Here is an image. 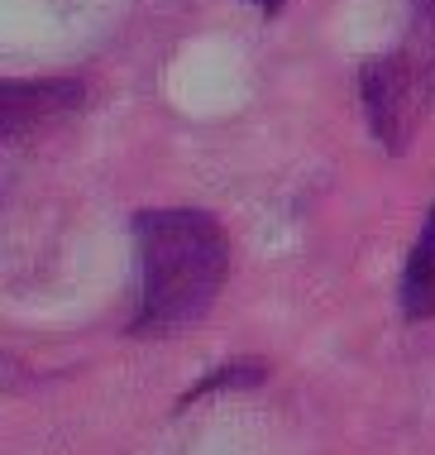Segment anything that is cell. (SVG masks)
Segmentation results:
<instances>
[{
  "mask_svg": "<svg viewBox=\"0 0 435 455\" xmlns=\"http://www.w3.org/2000/svg\"><path fill=\"white\" fill-rule=\"evenodd\" d=\"M139 254V307L130 336L172 340L206 322L230 274V235L202 206H154L134 212Z\"/></svg>",
  "mask_w": 435,
  "mask_h": 455,
  "instance_id": "6da1fadb",
  "label": "cell"
},
{
  "mask_svg": "<svg viewBox=\"0 0 435 455\" xmlns=\"http://www.w3.org/2000/svg\"><path fill=\"white\" fill-rule=\"evenodd\" d=\"M359 101H364L373 140L388 154H407L421 120L435 106V0H412L407 34L388 53H378L359 72Z\"/></svg>",
  "mask_w": 435,
  "mask_h": 455,
  "instance_id": "7a4b0ae2",
  "label": "cell"
},
{
  "mask_svg": "<svg viewBox=\"0 0 435 455\" xmlns=\"http://www.w3.org/2000/svg\"><path fill=\"white\" fill-rule=\"evenodd\" d=\"M82 101H86L82 82H62V77L5 82V87H0V120H5V140H20V134L58 125V120H67L72 110H82Z\"/></svg>",
  "mask_w": 435,
  "mask_h": 455,
  "instance_id": "3957f363",
  "label": "cell"
},
{
  "mask_svg": "<svg viewBox=\"0 0 435 455\" xmlns=\"http://www.w3.org/2000/svg\"><path fill=\"white\" fill-rule=\"evenodd\" d=\"M402 316L407 322H431L435 316V206L426 212V226H421L402 268Z\"/></svg>",
  "mask_w": 435,
  "mask_h": 455,
  "instance_id": "277c9868",
  "label": "cell"
},
{
  "mask_svg": "<svg viewBox=\"0 0 435 455\" xmlns=\"http://www.w3.org/2000/svg\"><path fill=\"white\" fill-rule=\"evenodd\" d=\"M268 379V364L258 360V355H240V360L210 369V374L202 379V384H192L182 393V408H192V403H202L206 393H244V388H258Z\"/></svg>",
  "mask_w": 435,
  "mask_h": 455,
  "instance_id": "5b68a950",
  "label": "cell"
},
{
  "mask_svg": "<svg viewBox=\"0 0 435 455\" xmlns=\"http://www.w3.org/2000/svg\"><path fill=\"white\" fill-rule=\"evenodd\" d=\"M249 5H254V10H258V15H278V10H282V5H288V0H249Z\"/></svg>",
  "mask_w": 435,
  "mask_h": 455,
  "instance_id": "8992f818",
  "label": "cell"
}]
</instances>
